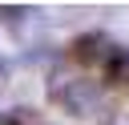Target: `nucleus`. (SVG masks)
I'll return each mask as SVG.
<instances>
[{"label": "nucleus", "instance_id": "obj_1", "mask_svg": "<svg viewBox=\"0 0 129 125\" xmlns=\"http://www.w3.org/2000/svg\"><path fill=\"white\" fill-rule=\"evenodd\" d=\"M48 101H52L56 109L73 113V117H85V113L97 109L101 89H97V81H89V77H56V81L48 85Z\"/></svg>", "mask_w": 129, "mask_h": 125}, {"label": "nucleus", "instance_id": "obj_2", "mask_svg": "<svg viewBox=\"0 0 129 125\" xmlns=\"http://www.w3.org/2000/svg\"><path fill=\"white\" fill-rule=\"evenodd\" d=\"M113 40L105 36V32H81L77 40H73V60L77 65H105L109 56H113Z\"/></svg>", "mask_w": 129, "mask_h": 125}, {"label": "nucleus", "instance_id": "obj_3", "mask_svg": "<svg viewBox=\"0 0 129 125\" xmlns=\"http://www.w3.org/2000/svg\"><path fill=\"white\" fill-rule=\"evenodd\" d=\"M105 81L109 85H129V48H113V56L105 60Z\"/></svg>", "mask_w": 129, "mask_h": 125}, {"label": "nucleus", "instance_id": "obj_4", "mask_svg": "<svg viewBox=\"0 0 129 125\" xmlns=\"http://www.w3.org/2000/svg\"><path fill=\"white\" fill-rule=\"evenodd\" d=\"M0 85H4V65H0Z\"/></svg>", "mask_w": 129, "mask_h": 125}]
</instances>
